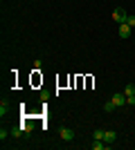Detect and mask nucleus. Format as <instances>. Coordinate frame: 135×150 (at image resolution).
Wrapping results in <instances>:
<instances>
[{
  "instance_id": "nucleus-13",
  "label": "nucleus",
  "mask_w": 135,
  "mask_h": 150,
  "mask_svg": "<svg viewBox=\"0 0 135 150\" xmlns=\"http://www.w3.org/2000/svg\"><path fill=\"white\" fill-rule=\"evenodd\" d=\"M47 99H50V92H45V90H43V92H41V101H43V103H45V101H47Z\"/></svg>"
},
{
  "instance_id": "nucleus-7",
  "label": "nucleus",
  "mask_w": 135,
  "mask_h": 150,
  "mask_svg": "<svg viewBox=\"0 0 135 150\" xmlns=\"http://www.w3.org/2000/svg\"><path fill=\"white\" fill-rule=\"evenodd\" d=\"M23 134H25V130H23V125H16V128H11V137L20 139Z\"/></svg>"
},
{
  "instance_id": "nucleus-10",
  "label": "nucleus",
  "mask_w": 135,
  "mask_h": 150,
  "mask_svg": "<svg viewBox=\"0 0 135 150\" xmlns=\"http://www.w3.org/2000/svg\"><path fill=\"white\" fill-rule=\"evenodd\" d=\"M92 139H104V130L101 128H97V130L92 132Z\"/></svg>"
},
{
  "instance_id": "nucleus-2",
  "label": "nucleus",
  "mask_w": 135,
  "mask_h": 150,
  "mask_svg": "<svg viewBox=\"0 0 135 150\" xmlns=\"http://www.w3.org/2000/svg\"><path fill=\"white\" fill-rule=\"evenodd\" d=\"M59 134H61V139H63V141H72V139H74V130H72V128H61V130H59Z\"/></svg>"
},
{
  "instance_id": "nucleus-5",
  "label": "nucleus",
  "mask_w": 135,
  "mask_h": 150,
  "mask_svg": "<svg viewBox=\"0 0 135 150\" xmlns=\"http://www.w3.org/2000/svg\"><path fill=\"white\" fill-rule=\"evenodd\" d=\"M115 139H117V134L113 130H104V141H106V144H115Z\"/></svg>"
},
{
  "instance_id": "nucleus-1",
  "label": "nucleus",
  "mask_w": 135,
  "mask_h": 150,
  "mask_svg": "<svg viewBox=\"0 0 135 150\" xmlns=\"http://www.w3.org/2000/svg\"><path fill=\"white\" fill-rule=\"evenodd\" d=\"M126 18H129V13L124 11L122 7H117L115 11H113V20H115L117 25H122V23H126Z\"/></svg>"
},
{
  "instance_id": "nucleus-11",
  "label": "nucleus",
  "mask_w": 135,
  "mask_h": 150,
  "mask_svg": "<svg viewBox=\"0 0 135 150\" xmlns=\"http://www.w3.org/2000/svg\"><path fill=\"white\" fill-rule=\"evenodd\" d=\"M32 128H34V125L29 123V121H25V123H23V130H25V134H29V132H32Z\"/></svg>"
},
{
  "instance_id": "nucleus-15",
  "label": "nucleus",
  "mask_w": 135,
  "mask_h": 150,
  "mask_svg": "<svg viewBox=\"0 0 135 150\" xmlns=\"http://www.w3.org/2000/svg\"><path fill=\"white\" fill-rule=\"evenodd\" d=\"M126 23H129L131 27H135V16H129V18H126Z\"/></svg>"
},
{
  "instance_id": "nucleus-4",
  "label": "nucleus",
  "mask_w": 135,
  "mask_h": 150,
  "mask_svg": "<svg viewBox=\"0 0 135 150\" xmlns=\"http://www.w3.org/2000/svg\"><path fill=\"white\" fill-rule=\"evenodd\" d=\"M113 101H115L117 108H124V105H126V94H124V92H115V94H113Z\"/></svg>"
},
{
  "instance_id": "nucleus-14",
  "label": "nucleus",
  "mask_w": 135,
  "mask_h": 150,
  "mask_svg": "<svg viewBox=\"0 0 135 150\" xmlns=\"http://www.w3.org/2000/svg\"><path fill=\"white\" fill-rule=\"evenodd\" d=\"M126 105H131V108L135 105V96H126Z\"/></svg>"
},
{
  "instance_id": "nucleus-8",
  "label": "nucleus",
  "mask_w": 135,
  "mask_h": 150,
  "mask_svg": "<svg viewBox=\"0 0 135 150\" xmlns=\"http://www.w3.org/2000/svg\"><path fill=\"white\" fill-rule=\"evenodd\" d=\"M104 110H106V112H113V110H117L115 101H113V99H108V101H106V103H104Z\"/></svg>"
},
{
  "instance_id": "nucleus-3",
  "label": "nucleus",
  "mask_w": 135,
  "mask_h": 150,
  "mask_svg": "<svg viewBox=\"0 0 135 150\" xmlns=\"http://www.w3.org/2000/svg\"><path fill=\"white\" fill-rule=\"evenodd\" d=\"M131 29H133V27H131L129 23H122V25H119V31H117V36H119V38H129Z\"/></svg>"
},
{
  "instance_id": "nucleus-9",
  "label": "nucleus",
  "mask_w": 135,
  "mask_h": 150,
  "mask_svg": "<svg viewBox=\"0 0 135 150\" xmlns=\"http://www.w3.org/2000/svg\"><path fill=\"white\" fill-rule=\"evenodd\" d=\"M124 94H126V96H135V85L133 83H129V85L124 88Z\"/></svg>"
},
{
  "instance_id": "nucleus-6",
  "label": "nucleus",
  "mask_w": 135,
  "mask_h": 150,
  "mask_svg": "<svg viewBox=\"0 0 135 150\" xmlns=\"http://www.w3.org/2000/svg\"><path fill=\"white\" fill-rule=\"evenodd\" d=\"M7 112H9V101L2 99V101H0V117H5Z\"/></svg>"
},
{
  "instance_id": "nucleus-12",
  "label": "nucleus",
  "mask_w": 135,
  "mask_h": 150,
  "mask_svg": "<svg viewBox=\"0 0 135 150\" xmlns=\"http://www.w3.org/2000/svg\"><path fill=\"white\" fill-rule=\"evenodd\" d=\"M9 134H11V132H7V130H5V128H2V130H0V139H2V141H5V139H7V137H9Z\"/></svg>"
}]
</instances>
